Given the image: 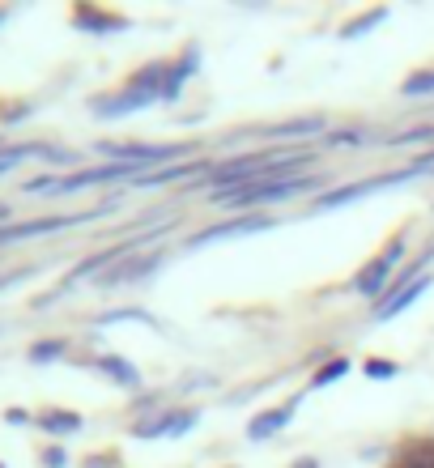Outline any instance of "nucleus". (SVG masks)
I'll return each instance as SVG.
<instances>
[{
  "mask_svg": "<svg viewBox=\"0 0 434 468\" xmlns=\"http://www.w3.org/2000/svg\"><path fill=\"white\" fill-rule=\"evenodd\" d=\"M0 468H5V464H0Z\"/></svg>",
  "mask_w": 434,
  "mask_h": 468,
  "instance_id": "473e14b6",
  "label": "nucleus"
},
{
  "mask_svg": "<svg viewBox=\"0 0 434 468\" xmlns=\"http://www.w3.org/2000/svg\"><path fill=\"white\" fill-rule=\"evenodd\" d=\"M426 285H430V277H418V282L400 285L397 294H392V298H384V303H379V311H375V320H379V324H384V320H397L400 311H409L413 303H418V298L426 294Z\"/></svg>",
  "mask_w": 434,
  "mask_h": 468,
  "instance_id": "6e6552de",
  "label": "nucleus"
},
{
  "mask_svg": "<svg viewBox=\"0 0 434 468\" xmlns=\"http://www.w3.org/2000/svg\"><path fill=\"white\" fill-rule=\"evenodd\" d=\"M26 115H30V107H26V102H9V107L0 112V120H5V123H17V120H26Z\"/></svg>",
  "mask_w": 434,
  "mask_h": 468,
  "instance_id": "393cba45",
  "label": "nucleus"
},
{
  "mask_svg": "<svg viewBox=\"0 0 434 468\" xmlns=\"http://www.w3.org/2000/svg\"><path fill=\"white\" fill-rule=\"evenodd\" d=\"M298 405H302V396H294V400H290V405H281V409H269V413H260V418H251L248 439H251V443H264V439H273L281 426H290V418H294Z\"/></svg>",
  "mask_w": 434,
  "mask_h": 468,
  "instance_id": "0eeeda50",
  "label": "nucleus"
},
{
  "mask_svg": "<svg viewBox=\"0 0 434 468\" xmlns=\"http://www.w3.org/2000/svg\"><path fill=\"white\" fill-rule=\"evenodd\" d=\"M94 367H99L102 375H111V379L120 383V388H137V383H141V370L132 367V362H124V357H115V354L99 357V362H94Z\"/></svg>",
  "mask_w": 434,
  "mask_h": 468,
  "instance_id": "ddd939ff",
  "label": "nucleus"
},
{
  "mask_svg": "<svg viewBox=\"0 0 434 468\" xmlns=\"http://www.w3.org/2000/svg\"><path fill=\"white\" fill-rule=\"evenodd\" d=\"M5 421H9V426H26V409H9V413H5Z\"/></svg>",
  "mask_w": 434,
  "mask_h": 468,
  "instance_id": "a878e982",
  "label": "nucleus"
},
{
  "mask_svg": "<svg viewBox=\"0 0 434 468\" xmlns=\"http://www.w3.org/2000/svg\"><path fill=\"white\" fill-rule=\"evenodd\" d=\"M13 166H17V162H13V158H0V175H5V171H13Z\"/></svg>",
  "mask_w": 434,
  "mask_h": 468,
  "instance_id": "cd10ccee",
  "label": "nucleus"
},
{
  "mask_svg": "<svg viewBox=\"0 0 434 468\" xmlns=\"http://www.w3.org/2000/svg\"><path fill=\"white\" fill-rule=\"evenodd\" d=\"M162 264V256L158 251H149V256H128V260H120L115 269H107L99 277V285H124V282H145L149 272Z\"/></svg>",
  "mask_w": 434,
  "mask_h": 468,
  "instance_id": "423d86ee",
  "label": "nucleus"
},
{
  "mask_svg": "<svg viewBox=\"0 0 434 468\" xmlns=\"http://www.w3.org/2000/svg\"><path fill=\"white\" fill-rule=\"evenodd\" d=\"M0 26H5V9H0Z\"/></svg>",
  "mask_w": 434,
  "mask_h": 468,
  "instance_id": "7c9ffc66",
  "label": "nucleus"
},
{
  "mask_svg": "<svg viewBox=\"0 0 434 468\" xmlns=\"http://www.w3.org/2000/svg\"><path fill=\"white\" fill-rule=\"evenodd\" d=\"M400 256H405V239H392V247H387L384 256L371 260V264L358 272L354 290H358V294H366V298H379V294H384V285H387V277H392V269L400 264Z\"/></svg>",
  "mask_w": 434,
  "mask_h": 468,
  "instance_id": "7ed1b4c3",
  "label": "nucleus"
},
{
  "mask_svg": "<svg viewBox=\"0 0 434 468\" xmlns=\"http://www.w3.org/2000/svg\"><path fill=\"white\" fill-rule=\"evenodd\" d=\"M102 154H111V158L128 162V166H137V162H162L179 154V149H162V145H102Z\"/></svg>",
  "mask_w": 434,
  "mask_h": 468,
  "instance_id": "9b49d317",
  "label": "nucleus"
},
{
  "mask_svg": "<svg viewBox=\"0 0 434 468\" xmlns=\"http://www.w3.org/2000/svg\"><path fill=\"white\" fill-rule=\"evenodd\" d=\"M387 17V9H371V13H358L354 22H345L341 26V38H358V35H366V30H375V26Z\"/></svg>",
  "mask_w": 434,
  "mask_h": 468,
  "instance_id": "dca6fc26",
  "label": "nucleus"
},
{
  "mask_svg": "<svg viewBox=\"0 0 434 468\" xmlns=\"http://www.w3.org/2000/svg\"><path fill=\"white\" fill-rule=\"evenodd\" d=\"M64 354H69L64 341H38V346H30V362H38V367H43V362H56V357H64Z\"/></svg>",
  "mask_w": 434,
  "mask_h": 468,
  "instance_id": "a211bd4d",
  "label": "nucleus"
},
{
  "mask_svg": "<svg viewBox=\"0 0 434 468\" xmlns=\"http://www.w3.org/2000/svg\"><path fill=\"white\" fill-rule=\"evenodd\" d=\"M196 166H162V171H153V175H141L137 179V187H158V184H175V179H184V175H192Z\"/></svg>",
  "mask_w": 434,
  "mask_h": 468,
  "instance_id": "f3484780",
  "label": "nucleus"
},
{
  "mask_svg": "<svg viewBox=\"0 0 434 468\" xmlns=\"http://www.w3.org/2000/svg\"><path fill=\"white\" fill-rule=\"evenodd\" d=\"M149 94H137V90H124V94H115V99H94V115L102 120H115V115H128V112H141L149 107Z\"/></svg>",
  "mask_w": 434,
  "mask_h": 468,
  "instance_id": "9d476101",
  "label": "nucleus"
},
{
  "mask_svg": "<svg viewBox=\"0 0 434 468\" xmlns=\"http://www.w3.org/2000/svg\"><path fill=\"white\" fill-rule=\"evenodd\" d=\"M120 320H137V324H149V328H153V315H145V311H111V315H99L102 328H107V324H120Z\"/></svg>",
  "mask_w": 434,
  "mask_h": 468,
  "instance_id": "412c9836",
  "label": "nucleus"
},
{
  "mask_svg": "<svg viewBox=\"0 0 434 468\" xmlns=\"http://www.w3.org/2000/svg\"><path fill=\"white\" fill-rule=\"evenodd\" d=\"M358 141H362L358 133H328V136H323V145H328V149H336V145L349 149V145H358Z\"/></svg>",
  "mask_w": 434,
  "mask_h": 468,
  "instance_id": "5701e85b",
  "label": "nucleus"
},
{
  "mask_svg": "<svg viewBox=\"0 0 434 468\" xmlns=\"http://www.w3.org/2000/svg\"><path fill=\"white\" fill-rule=\"evenodd\" d=\"M196 426V413L192 409H166V413H153V418H141L132 426L137 439H175V434H187Z\"/></svg>",
  "mask_w": 434,
  "mask_h": 468,
  "instance_id": "20e7f679",
  "label": "nucleus"
},
{
  "mask_svg": "<svg viewBox=\"0 0 434 468\" xmlns=\"http://www.w3.org/2000/svg\"><path fill=\"white\" fill-rule=\"evenodd\" d=\"M38 426H43L48 434H77V431H81V413L51 409V413H43V418H38Z\"/></svg>",
  "mask_w": 434,
  "mask_h": 468,
  "instance_id": "4468645a",
  "label": "nucleus"
},
{
  "mask_svg": "<svg viewBox=\"0 0 434 468\" xmlns=\"http://www.w3.org/2000/svg\"><path fill=\"white\" fill-rule=\"evenodd\" d=\"M38 460H43V468H64V464H69V456H64V447H48V452H43Z\"/></svg>",
  "mask_w": 434,
  "mask_h": 468,
  "instance_id": "b1692460",
  "label": "nucleus"
},
{
  "mask_svg": "<svg viewBox=\"0 0 434 468\" xmlns=\"http://www.w3.org/2000/svg\"><path fill=\"white\" fill-rule=\"evenodd\" d=\"M73 26L77 30H90V35H115V30H128V17H107V13H94V9H77Z\"/></svg>",
  "mask_w": 434,
  "mask_h": 468,
  "instance_id": "f8f14e48",
  "label": "nucleus"
},
{
  "mask_svg": "<svg viewBox=\"0 0 434 468\" xmlns=\"http://www.w3.org/2000/svg\"><path fill=\"white\" fill-rule=\"evenodd\" d=\"M260 230H273V218H235V222H217L209 230L192 234V247H209L217 239H243V234H260Z\"/></svg>",
  "mask_w": 434,
  "mask_h": 468,
  "instance_id": "39448f33",
  "label": "nucleus"
},
{
  "mask_svg": "<svg viewBox=\"0 0 434 468\" xmlns=\"http://www.w3.org/2000/svg\"><path fill=\"white\" fill-rule=\"evenodd\" d=\"M397 362H384V357H371V362H366V375H371V379H392V375H397Z\"/></svg>",
  "mask_w": 434,
  "mask_h": 468,
  "instance_id": "4be33fe9",
  "label": "nucleus"
},
{
  "mask_svg": "<svg viewBox=\"0 0 434 468\" xmlns=\"http://www.w3.org/2000/svg\"><path fill=\"white\" fill-rule=\"evenodd\" d=\"M345 370H349V362H345V357H336V362H328V367H323L311 383H315V388H328V383H336L341 375H345Z\"/></svg>",
  "mask_w": 434,
  "mask_h": 468,
  "instance_id": "6ab92c4d",
  "label": "nucleus"
},
{
  "mask_svg": "<svg viewBox=\"0 0 434 468\" xmlns=\"http://www.w3.org/2000/svg\"><path fill=\"white\" fill-rule=\"evenodd\" d=\"M294 468H320V464H315V460H302V464H294Z\"/></svg>",
  "mask_w": 434,
  "mask_h": 468,
  "instance_id": "c85d7f7f",
  "label": "nucleus"
},
{
  "mask_svg": "<svg viewBox=\"0 0 434 468\" xmlns=\"http://www.w3.org/2000/svg\"><path fill=\"white\" fill-rule=\"evenodd\" d=\"M311 187H320V175H298V179H286V184H256V187H243V192H222V205H235V209H251V205H277V200H290V197H302Z\"/></svg>",
  "mask_w": 434,
  "mask_h": 468,
  "instance_id": "f257e3e1",
  "label": "nucleus"
},
{
  "mask_svg": "<svg viewBox=\"0 0 434 468\" xmlns=\"http://www.w3.org/2000/svg\"><path fill=\"white\" fill-rule=\"evenodd\" d=\"M400 468H413V464H400Z\"/></svg>",
  "mask_w": 434,
  "mask_h": 468,
  "instance_id": "2f4dec72",
  "label": "nucleus"
},
{
  "mask_svg": "<svg viewBox=\"0 0 434 468\" xmlns=\"http://www.w3.org/2000/svg\"><path fill=\"white\" fill-rule=\"evenodd\" d=\"M323 133V120L311 115V120H286V123H273L269 128V141H281V136H315Z\"/></svg>",
  "mask_w": 434,
  "mask_h": 468,
  "instance_id": "2eb2a0df",
  "label": "nucleus"
},
{
  "mask_svg": "<svg viewBox=\"0 0 434 468\" xmlns=\"http://www.w3.org/2000/svg\"><path fill=\"white\" fill-rule=\"evenodd\" d=\"M196 69H200V48H187L179 64H166V81H162V94H158V99L175 102V99H179V90H184V81L196 73Z\"/></svg>",
  "mask_w": 434,
  "mask_h": 468,
  "instance_id": "1a4fd4ad",
  "label": "nucleus"
},
{
  "mask_svg": "<svg viewBox=\"0 0 434 468\" xmlns=\"http://www.w3.org/2000/svg\"><path fill=\"white\" fill-rule=\"evenodd\" d=\"M405 179H413V171H409V166H405V171H392V175H384V179H362V184L336 187V192H328V197H320V200H315V213L345 209V205H354V200L371 197V192H384V187H392V184H405Z\"/></svg>",
  "mask_w": 434,
  "mask_h": 468,
  "instance_id": "f03ea898",
  "label": "nucleus"
},
{
  "mask_svg": "<svg viewBox=\"0 0 434 468\" xmlns=\"http://www.w3.org/2000/svg\"><path fill=\"white\" fill-rule=\"evenodd\" d=\"M405 94H409V99H418V94H434V73H422V77H409V81H405Z\"/></svg>",
  "mask_w": 434,
  "mask_h": 468,
  "instance_id": "aec40b11",
  "label": "nucleus"
},
{
  "mask_svg": "<svg viewBox=\"0 0 434 468\" xmlns=\"http://www.w3.org/2000/svg\"><path fill=\"white\" fill-rule=\"evenodd\" d=\"M86 468H115V456H94L86 460Z\"/></svg>",
  "mask_w": 434,
  "mask_h": 468,
  "instance_id": "bb28decb",
  "label": "nucleus"
},
{
  "mask_svg": "<svg viewBox=\"0 0 434 468\" xmlns=\"http://www.w3.org/2000/svg\"><path fill=\"white\" fill-rule=\"evenodd\" d=\"M5 218H9V209H5V205H0V222H5Z\"/></svg>",
  "mask_w": 434,
  "mask_h": 468,
  "instance_id": "c756f323",
  "label": "nucleus"
}]
</instances>
